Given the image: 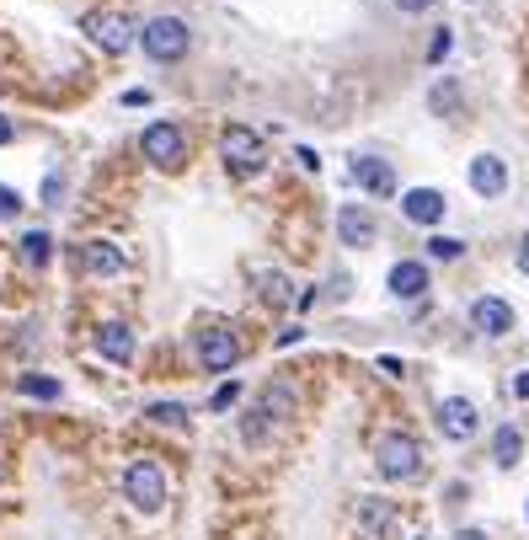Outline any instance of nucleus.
I'll return each mask as SVG.
<instances>
[{"mask_svg":"<svg viewBox=\"0 0 529 540\" xmlns=\"http://www.w3.org/2000/svg\"><path fill=\"white\" fill-rule=\"evenodd\" d=\"M220 156H225L230 177H257L262 166H268V145H262V134H252L246 123H230L220 134Z\"/></svg>","mask_w":529,"mask_h":540,"instance_id":"nucleus-1","label":"nucleus"},{"mask_svg":"<svg viewBox=\"0 0 529 540\" xmlns=\"http://www.w3.org/2000/svg\"><path fill=\"white\" fill-rule=\"evenodd\" d=\"M139 43H145V54L155 59V65H177V59L188 54L193 33H188V22H182V17H150L145 33H139Z\"/></svg>","mask_w":529,"mask_h":540,"instance_id":"nucleus-2","label":"nucleus"},{"mask_svg":"<svg viewBox=\"0 0 529 540\" xmlns=\"http://www.w3.org/2000/svg\"><path fill=\"white\" fill-rule=\"evenodd\" d=\"M375 466H380L385 482H412V476L423 471V444L412 434H385L375 444Z\"/></svg>","mask_w":529,"mask_h":540,"instance_id":"nucleus-3","label":"nucleus"},{"mask_svg":"<svg viewBox=\"0 0 529 540\" xmlns=\"http://www.w3.org/2000/svg\"><path fill=\"white\" fill-rule=\"evenodd\" d=\"M123 498H129L139 514H155V508L166 503V471L155 466V460H134V466L123 471Z\"/></svg>","mask_w":529,"mask_h":540,"instance_id":"nucleus-4","label":"nucleus"},{"mask_svg":"<svg viewBox=\"0 0 529 540\" xmlns=\"http://www.w3.org/2000/svg\"><path fill=\"white\" fill-rule=\"evenodd\" d=\"M139 150H145L150 166H161V172H177L182 156H188V134H182L177 123H150V129L139 134Z\"/></svg>","mask_w":529,"mask_h":540,"instance_id":"nucleus-5","label":"nucleus"},{"mask_svg":"<svg viewBox=\"0 0 529 540\" xmlns=\"http://www.w3.org/2000/svg\"><path fill=\"white\" fill-rule=\"evenodd\" d=\"M198 364H204L209 375H230V369L241 364V337L230 327H204L198 332Z\"/></svg>","mask_w":529,"mask_h":540,"instance_id":"nucleus-6","label":"nucleus"},{"mask_svg":"<svg viewBox=\"0 0 529 540\" xmlns=\"http://www.w3.org/2000/svg\"><path fill=\"white\" fill-rule=\"evenodd\" d=\"M86 38L97 43V49L107 54H129V43H134V22L123 17V11H86Z\"/></svg>","mask_w":529,"mask_h":540,"instance_id":"nucleus-7","label":"nucleus"},{"mask_svg":"<svg viewBox=\"0 0 529 540\" xmlns=\"http://www.w3.org/2000/svg\"><path fill=\"white\" fill-rule=\"evenodd\" d=\"M75 262H81V273H91V279H118L123 273V252L113 241H81L75 246Z\"/></svg>","mask_w":529,"mask_h":540,"instance_id":"nucleus-8","label":"nucleus"},{"mask_svg":"<svg viewBox=\"0 0 529 540\" xmlns=\"http://www.w3.org/2000/svg\"><path fill=\"white\" fill-rule=\"evenodd\" d=\"M444 209H449V198H444L439 188H412V193H401V214H407L412 225H439Z\"/></svg>","mask_w":529,"mask_h":540,"instance_id":"nucleus-9","label":"nucleus"},{"mask_svg":"<svg viewBox=\"0 0 529 540\" xmlns=\"http://www.w3.org/2000/svg\"><path fill=\"white\" fill-rule=\"evenodd\" d=\"M353 182H359L369 198H391L396 193V172L380 156H353Z\"/></svg>","mask_w":529,"mask_h":540,"instance_id":"nucleus-10","label":"nucleus"},{"mask_svg":"<svg viewBox=\"0 0 529 540\" xmlns=\"http://www.w3.org/2000/svg\"><path fill=\"white\" fill-rule=\"evenodd\" d=\"M471 327H476V332H487V337L513 332V305H508V300H497V295H481V300L471 305Z\"/></svg>","mask_w":529,"mask_h":540,"instance_id":"nucleus-11","label":"nucleus"},{"mask_svg":"<svg viewBox=\"0 0 529 540\" xmlns=\"http://www.w3.org/2000/svg\"><path fill=\"white\" fill-rule=\"evenodd\" d=\"M439 428H444V439H455V444H465L476 434V407L465 396H449V401H439Z\"/></svg>","mask_w":529,"mask_h":540,"instance_id":"nucleus-12","label":"nucleus"},{"mask_svg":"<svg viewBox=\"0 0 529 540\" xmlns=\"http://www.w3.org/2000/svg\"><path fill=\"white\" fill-rule=\"evenodd\" d=\"M471 188L481 198H503L508 193V166H503V156H476L471 161Z\"/></svg>","mask_w":529,"mask_h":540,"instance_id":"nucleus-13","label":"nucleus"},{"mask_svg":"<svg viewBox=\"0 0 529 540\" xmlns=\"http://www.w3.org/2000/svg\"><path fill=\"white\" fill-rule=\"evenodd\" d=\"M97 353L107 364H129L134 359V332L123 327V321H102L97 327Z\"/></svg>","mask_w":529,"mask_h":540,"instance_id":"nucleus-14","label":"nucleus"},{"mask_svg":"<svg viewBox=\"0 0 529 540\" xmlns=\"http://www.w3.org/2000/svg\"><path fill=\"white\" fill-rule=\"evenodd\" d=\"M337 236L348 241V246H369V241H375V214L359 209V204L337 209Z\"/></svg>","mask_w":529,"mask_h":540,"instance_id":"nucleus-15","label":"nucleus"},{"mask_svg":"<svg viewBox=\"0 0 529 540\" xmlns=\"http://www.w3.org/2000/svg\"><path fill=\"white\" fill-rule=\"evenodd\" d=\"M423 289H428V268H423V262H396V268H391V295L396 300H423Z\"/></svg>","mask_w":529,"mask_h":540,"instance_id":"nucleus-16","label":"nucleus"},{"mask_svg":"<svg viewBox=\"0 0 529 540\" xmlns=\"http://www.w3.org/2000/svg\"><path fill=\"white\" fill-rule=\"evenodd\" d=\"M262 412H268L273 423H284L289 412H294V385L289 380H278V385H268V391H262V401H257Z\"/></svg>","mask_w":529,"mask_h":540,"instance_id":"nucleus-17","label":"nucleus"},{"mask_svg":"<svg viewBox=\"0 0 529 540\" xmlns=\"http://www.w3.org/2000/svg\"><path fill=\"white\" fill-rule=\"evenodd\" d=\"M519 450H524V434H519V428H497V439H492V460H497V466H519Z\"/></svg>","mask_w":529,"mask_h":540,"instance_id":"nucleus-18","label":"nucleus"},{"mask_svg":"<svg viewBox=\"0 0 529 540\" xmlns=\"http://www.w3.org/2000/svg\"><path fill=\"white\" fill-rule=\"evenodd\" d=\"M22 257L33 262V268H43V262L54 257V246H49V230H27V236H22Z\"/></svg>","mask_w":529,"mask_h":540,"instance_id":"nucleus-19","label":"nucleus"},{"mask_svg":"<svg viewBox=\"0 0 529 540\" xmlns=\"http://www.w3.org/2000/svg\"><path fill=\"white\" fill-rule=\"evenodd\" d=\"M17 391L33 396V401H59V380H49V375H22Z\"/></svg>","mask_w":529,"mask_h":540,"instance_id":"nucleus-20","label":"nucleus"},{"mask_svg":"<svg viewBox=\"0 0 529 540\" xmlns=\"http://www.w3.org/2000/svg\"><path fill=\"white\" fill-rule=\"evenodd\" d=\"M359 519H364V535H369V540H375V535L385 530V524H391V508H385V503H375V498H369V503H359Z\"/></svg>","mask_w":529,"mask_h":540,"instance_id":"nucleus-21","label":"nucleus"},{"mask_svg":"<svg viewBox=\"0 0 529 540\" xmlns=\"http://www.w3.org/2000/svg\"><path fill=\"white\" fill-rule=\"evenodd\" d=\"M145 412H150V423H166V428L188 423V407H177V401H155V407H145Z\"/></svg>","mask_w":529,"mask_h":540,"instance_id":"nucleus-22","label":"nucleus"},{"mask_svg":"<svg viewBox=\"0 0 529 540\" xmlns=\"http://www.w3.org/2000/svg\"><path fill=\"white\" fill-rule=\"evenodd\" d=\"M460 252H465V246L449 241V236H433V241H428V257H433V262H455Z\"/></svg>","mask_w":529,"mask_h":540,"instance_id":"nucleus-23","label":"nucleus"},{"mask_svg":"<svg viewBox=\"0 0 529 540\" xmlns=\"http://www.w3.org/2000/svg\"><path fill=\"white\" fill-rule=\"evenodd\" d=\"M449 49H455V33H449V27H439V33H433V43H428V65H444Z\"/></svg>","mask_w":529,"mask_h":540,"instance_id":"nucleus-24","label":"nucleus"},{"mask_svg":"<svg viewBox=\"0 0 529 540\" xmlns=\"http://www.w3.org/2000/svg\"><path fill=\"white\" fill-rule=\"evenodd\" d=\"M236 396H241V385L230 380V385H220V391H214V401H209V407H214V412H230V407H236Z\"/></svg>","mask_w":529,"mask_h":540,"instance_id":"nucleus-25","label":"nucleus"},{"mask_svg":"<svg viewBox=\"0 0 529 540\" xmlns=\"http://www.w3.org/2000/svg\"><path fill=\"white\" fill-rule=\"evenodd\" d=\"M433 107H439V113H444V107H460V86H455V81H449V86H433Z\"/></svg>","mask_w":529,"mask_h":540,"instance_id":"nucleus-26","label":"nucleus"},{"mask_svg":"<svg viewBox=\"0 0 529 540\" xmlns=\"http://www.w3.org/2000/svg\"><path fill=\"white\" fill-rule=\"evenodd\" d=\"M11 214H22V198H17V188L0 182V220H11Z\"/></svg>","mask_w":529,"mask_h":540,"instance_id":"nucleus-27","label":"nucleus"},{"mask_svg":"<svg viewBox=\"0 0 529 540\" xmlns=\"http://www.w3.org/2000/svg\"><path fill=\"white\" fill-rule=\"evenodd\" d=\"M59 193H65V182H59V177L43 182V204H49V209H59Z\"/></svg>","mask_w":529,"mask_h":540,"instance_id":"nucleus-28","label":"nucleus"},{"mask_svg":"<svg viewBox=\"0 0 529 540\" xmlns=\"http://www.w3.org/2000/svg\"><path fill=\"white\" fill-rule=\"evenodd\" d=\"M294 156H300V166H310V172H321V156H316L310 145H305V150H294Z\"/></svg>","mask_w":529,"mask_h":540,"instance_id":"nucleus-29","label":"nucleus"},{"mask_svg":"<svg viewBox=\"0 0 529 540\" xmlns=\"http://www.w3.org/2000/svg\"><path fill=\"white\" fill-rule=\"evenodd\" d=\"M396 6H401V11H428L433 0H396Z\"/></svg>","mask_w":529,"mask_h":540,"instance_id":"nucleus-30","label":"nucleus"},{"mask_svg":"<svg viewBox=\"0 0 529 540\" xmlns=\"http://www.w3.org/2000/svg\"><path fill=\"white\" fill-rule=\"evenodd\" d=\"M513 396H529V375H519V380H513Z\"/></svg>","mask_w":529,"mask_h":540,"instance_id":"nucleus-31","label":"nucleus"},{"mask_svg":"<svg viewBox=\"0 0 529 540\" xmlns=\"http://www.w3.org/2000/svg\"><path fill=\"white\" fill-rule=\"evenodd\" d=\"M11 140V118H0V145H6Z\"/></svg>","mask_w":529,"mask_h":540,"instance_id":"nucleus-32","label":"nucleus"},{"mask_svg":"<svg viewBox=\"0 0 529 540\" xmlns=\"http://www.w3.org/2000/svg\"><path fill=\"white\" fill-rule=\"evenodd\" d=\"M519 268H524V273H529V241H524V246H519Z\"/></svg>","mask_w":529,"mask_h":540,"instance_id":"nucleus-33","label":"nucleus"},{"mask_svg":"<svg viewBox=\"0 0 529 540\" xmlns=\"http://www.w3.org/2000/svg\"><path fill=\"white\" fill-rule=\"evenodd\" d=\"M455 540H487V535H481V530H460Z\"/></svg>","mask_w":529,"mask_h":540,"instance_id":"nucleus-34","label":"nucleus"},{"mask_svg":"<svg viewBox=\"0 0 529 540\" xmlns=\"http://www.w3.org/2000/svg\"><path fill=\"white\" fill-rule=\"evenodd\" d=\"M524 519H529V503H524Z\"/></svg>","mask_w":529,"mask_h":540,"instance_id":"nucleus-35","label":"nucleus"}]
</instances>
